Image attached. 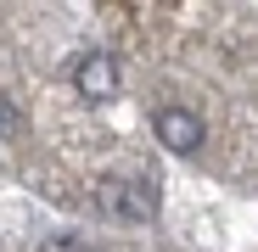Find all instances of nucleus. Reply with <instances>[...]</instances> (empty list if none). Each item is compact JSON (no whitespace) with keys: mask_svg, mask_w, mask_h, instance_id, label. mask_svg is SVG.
<instances>
[{"mask_svg":"<svg viewBox=\"0 0 258 252\" xmlns=\"http://www.w3.org/2000/svg\"><path fill=\"white\" fill-rule=\"evenodd\" d=\"M73 90L84 96V101H112L118 96V56L112 51H84L79 56V67H73Z\"/></svg>","mask_w":258,"mask_h":252,"instance_id":"obj_2","label":"nucleus"},{"mask_svg":"<svg viewBox=\"0 0 258 252\" xmlns=\"http://www.w3.org/2000/svg\"><path fill=\"white\" fill-rule=\"evenodd\" d=\"M101 207H107L112 219L141 224V219H152V213H157V191H152V185H141V180H107V185H101Z\"/></svg>","mask_w":258,"mask_h":252,"instance_id":"obj_3","label":"nucleus"},{"mask_svg":"<svg viewBox=\"0 0 258 252\" xmlns=\"http://www.w3.org/2000/svg\"><path fill=\"white\" fill-rule=\"evenodd\" d=\"M152 135H157V146H168L174 157H191V151H202V118L191 112V107H157L152 112Z\"/></svg>","mask_w":258,"mask_h":252,"instance_id":"obj_1","label":"nucleus"},{"mask_svg":"<svg viewBox=\"0 0 258 252\" xmlns=\"http://www.w3.org/2000/svg\"><path fill=\"white\" fill-rule=\"evenodd\" d=\"M17 135H23V112H17L12 96H0V146H12Z\"/></svg>","mask_w":258,"mask_h":252,"instance_id":"obj_4","label":"nucleus"}]
</instances>
